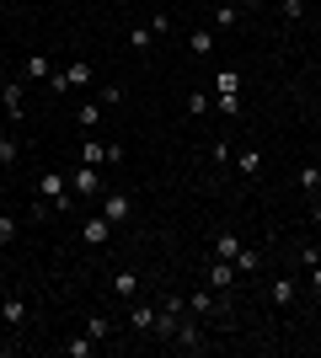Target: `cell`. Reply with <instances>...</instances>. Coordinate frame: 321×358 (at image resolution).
Wrapping results in <instances>:
<instances>
[{"instance_id":"1","label":"cell","mask_w":321,"mask_h":358,"mask_svg":"<svg viewBox=\"0 0 321 358\" xmlns=\"http://www.w3.org/2000/svg\"><path fill=\"white\" fill-rule=\"evenodd\" d=\"M38 193H43V209H38V214L70 209V182H64V171H43V177H38Z\"/></svg>"},{"instance_id":"2","label":"cell","mask_w":321,"mask_h":358,"mask_svg":"<svg viewBox=\"0 0 321 358\" xmlns=\"http://www.w3.org/2000/svg\"><path fill=\"white\" fill-rule=\"evenodd\" d=\"M86 80H92V64L76 59V64H64V70L48 75V91H70V86H86Z\"/></svg>"},{"instance_id":"3","label":"cell","mask_w":321,"mask_h":358,"mask_svg":"<svg viewBox=\"0 0 321 358\" xmlns=\"http://www.w3.org/2000/svg\"><path fill=\"white\" fill-rule=\"evenodd\" d=\"M171 343H177V348H187V353H199V348H204V331H199V315H193V310H187L183 321H177V337H171Z\"/></svg>"},{"instance_id":"4","label":"cell","mask_w":321,"mask_h":358,"mask_svg":"<svg viewBox=\"0 0 321 358\" xmlns=\"http://www.w3.org/2000/svg\"><path fill=\"white\" fill-rule=\"evenodd\" d=\"M97 214H107L113 224H123L129 214H134V198H129V193H102V209H97Z\"/></svg>"},{"instance_id":"5","label":"cell","mask_w":321,"mask_h":358,"mask_svg":"<svg viewBox=\"0 0 321 358\" xmlns=\"http://www.w3.org/2000/svg\"><path fill=\"white\" fill-rule=\"evenodd\" d=\"M70 187H76L80 198H102V171H97V166H80L76 177H70Z\"/></svg>"},{"instance_id":"6","label":"cell","mask_w":321,"mask_h":358,"mask_svg":"<svg viewBox=\"0 0 321 358\" xmlns=\"http://www.w3.org/2000/svg\"><path fill=\"white\" fill-rule=\"evenodd\" d=\"M107 236H113V220H107V214H92V220L80 224V241H86V246H107Z\"/></svg>"},{"instance_id":"7","label":"cell","mask_w":321,"mask_h":358,"mask_svg":"<svg viewBox=\"0 0 321 358\" xmlns=\"http://www.w3.org/2000/svg\"><path fill=\"white\" fill-rule=\"evenodd\" d=\"M214 257H225V262H241V252H246V241L241 236H230V230H220L214 236V246H209Z\"/></svg>"},{"instance_id":"8","label":"cell","mask_w":321,"mask_h":358,"mask_svg":"<svg viewBox=\"0 0 321 358\" xmlns=\"http://www.w3.org/2000/svg\"><path fill=\"white\" fill-rule=\"evenodd\" d=\"M230 284H236V262H225V257H214V262H209V289L220 294V289H230Z\"/></svg>"},{"instance_id":"9","label":"cell","mask_w":321,"mask_h":358,"mask_svg":"<svg viewBox=\"0 0 321 358\" xmlns=\"http://www.w3.org/2000/svg\"><path fill=\"white\" fill-rule=\"evenodd\" d=\"M129 327H134V331H150V327H155V305L134 299V305H129Z\"/></svg>"},{"instance_id":"10","label":"cell","mask_w":321,"mask_h":358,"mask_svg":"<svg viewBox=\"0 0 321 358\" xmlns=\"http://www.w3.org/2000/svg\"><path fill=\"white\" fill-rule=\"evenodd\" d=\"M0 321H11V327H22V321H27V299L6 294V299H0Z\"/></svg>"},{"instance_id":"11","label":"cell","mask_w":321,"mask_h":358,"mask_svg":"<svg viewBox=\"0 0 321 358\" xmlns=\"http://www.w3.org/2000/svg\"><path fill=\"white\" fill-rule=\"evenodd\" d=\"M214 96H241V70H220L214 75Z\"/></svg>"},{"instance_id":"12","label":"cell","mask_w":321,"mask_h":358,"mask_svg":"<svg viewBox=\"0 0 321 358\" xmlns=\"http://www.w3.org/2000/svg\"><path fill=\"white\" fill-rule=\"evenodd\" d=\"M113 294H118V299H134L139 294V273H129V268L113 273Z\"/></svg>"},{"instance_id":"13","label":"cell","mask_w":321,"mask_h":358,"mask_svg":"<svg viewBox=\"0 0 321 358\" xmlns=\"http://www.w3.org/2000/svg\"><path fill=\"white\" fill-rule=\"evenodd\" d=\"M268 299H273V305H290V299H294V284H290V273H278L273 284H268Z\"/></svg>"},{"instance_id":"14","label":"cell","mask_w":321,"mask_h":358,"mask_svg":"<svg viewBox=\"0 0 321 358\" xmlns=\"http://www.w3.org/2000/svg\"><path fill=\"white\" fill-rule=\"evenodd\" d=\"M0 107H6V118H22V86H6V91H0Z\"/></svg>"},{"instance_id":"15","label":"cell","mask_w":321,"mask_h":358,"mask_svg":"<svg viewBox=\"0 0 321 358\" xmlns=\"http://www.w3.org/2000/svg\"><path fill=\"white\" fill-rule=\"evenodd\" d=\"M187 54H199V59H209V54H214V32H193V38H187Z\"/></svg>"},{"instance_id":"16","label":"cell","mask_w":321,"mask_h":358,"mask_svg":"<svg viewBox=\"0 0 321 358\" xmlns=\"http://www.w3.org/2000/svg\"><path fill=\"white\" fill-rule=\"evenodd\" d=\"M187 310H193V315H214V310H220V299L199 289V294H187Z\"/></svg>"},{"instance_id":"17","label":"cell","mask_w":321,"mask_h":358,"mask_svg":"<svg viewBox=\"0 0 321 358\" xmlns=\"http://www.w3.org/2000/svg\"><path fill=\"white\" fill-rule=\"evenodd\" d=\"M209 107H214V91H187V113H193V118H204Z\"/></svg>"},{"instance_id":"18","label":"cell","mask_w":321,"mask_h":358,"mask_svg":"<svg viewBox=\"0 0 321 358\" xmlns=\"http://www.w3.org/2000/svg\"><path fill=\"white\" fill-rule=\"evenodd\" d=\"M16 155H22V139H16V134H0V166H16Z\"/></svg>"},{"instance_id":"19","label":"cell","mask_w":321,"mask_h":358,"mask_svg":"<svg viewBox=\"0 0 321 358\" xmlns=\"http://www.w3.org/2000/svg\"><path fill=\"white\" fill-rule=\"evenodd\" d=\"M22 75H27V80H48V75H54V64H48L43 54H32V59H27V70H22Z\"/></svg>"},{"instance_id":"20","label":"cell","mask_w":321,"mask_h":358,"mask_svg":"<svg viewBox=\"0 0 321 358\" xmlns=\"http://www.w3.org/2000/svg\"><path fill=\"white\" fill-rule=\"evenodd\" d=\"M155 43V32H150V22H145V27H134L129 32V48H134V54H145V48Z\"/></svg>"},{"instance_id":"21","label":"cell","mask_w":321,"mask_h":358,"mask_svg":"<svg viewBox=\"0 0 321 358\" xmlns=\"http://www.w3.org/2000/svg\"><path fill=\"white\" fill-rule=\"evenodd\" d=\"M86 337H92V343L113 337V321H107V315H92V321H86Z\"/></svg>"},{"instance_id":"22","label":"cell","mask_w":321,"mask_h":358,"mask_svg":"<svg viewBox=\"0 0 321 358\" xmlns=\"http://www.w3.org/2000/svg\"><path fill=\"white\" fill-rule=\"evenodd\" d=\"M294 182H300L306 193H316V187H321V171H316V161H311V166H300V177H294Z\"/></svg>"},{"instance_id":"23","label":"cell","mask_w":321,"mask_h":358,"mask_svg":"<svg viewBox=\"0 0 321 358\" xmlns=\"http://www.w3.org/2000/svg\"><path fill=\"white\" fill-rule=\"evenodd\" d=\"M97 123H102V102H86L80 107V129H97Z\"/></svg>"},{"instance_id":"24","label":"cell","mask_w":321,"mask_h":358,"mask_svg":"<svg viewBox=\"0 0 321 358\" xmlns=\"http://www.w3.org/2000/svg\"><path fill=\"white\" fill-rule=\"evenodd\" d=\"M92 337H70V343H64V353H70V358H86V353H92Z\"/></svg>"},{"instance_id":"25","label":"cell","mask_w":321,"mask_h":358,"mask_svg":"<svg viewBox=\"0 0 321 358\" xmlns=\"http://www.w3.org/2000/svg\"><path fill=\"white\" fill-rule=\"evenodd\" d=\"M214 107H220L225 118H241V96H214Z\"/></svg>"},{"instance_id":"26","label":"cell","mask_w":321,"mask_h":358,"mask_svg":"<svg viewBox=\"0 0 321 358\" xmlns=\"http://www.w3.org/2000/svg\"><path fill=\"white\" fill-rule=\"evenodd\" d=\"M16 241V214H0V246H11Z\"/></svg>"},{"instance_id":"27","label":"cell","mask_w":321,"mask_h":358,"mask_svg":"<svg viewBox=\"0 0 321 358\" xmlns=\"http://www.w3.org/2000/svg\"><path fill=\"white\" fill-rule=\"evenodd\" d=\"M107 161V145H97V139H86V166H102Z\"/></svg>"},{"instance_id":"28","label":"cell","mask_w":321,"mask_h":358,"mask_svg":"<svg viewBox=\"0 0 321 358\" xmlns=\"http://www.w3.org/2000/svg\"><path fill=\"white\" fill-rule=\"evenodd\" d=\"M150 32H155V38H166V32H171V16L155 11V16H150Z\"/></svg>"},{"instance_id":"29","label":"cell","mask_w":321,"mask_h":358,"mask_svg":"<svg viewBox=\"0 0 321 358\" xmlns=\"http://www.w3.org/2000/svg\"><path fill=\"white\" fill-rule=\"evenodd\" d=\"M306 16V0H284V22H300Z\"/></svg>"},{"instance_id":"30","label":"cell","mask_w":321,"mask_h":358,"mask_svg":"<svg viewBox=\"0 0 321 358\" xmlns=\"http://www.w3.org/2000/svg\"><path fill=\"white\" fill-rule=\"evenodd\" d=\"M214 27H236V6H220V11H214Z\"/></svg>"},{"instance_id":"31","label":"cell","mask_w":321,"mask_h":358,"mask_svg":"<svg viewBox=\"0 0 321 358\" xmlns=\"http://www.w3.org/2000/svg\"><path fill=\"white\" fill-rule=\"evenodd\" d=\"M123 102V86H102V107H118Z\"/></svg>"},{"instance_id":"32","label":"cell","mask_w":321,"mask_h":358,"mask_svg":"<svg viewBox=\"0 0 321 358\" xmlns=\"http://www.w3.org/2000/svg\"><path fill=\"white\" fill-rule=\"evenodd\" d=\"M311 284H316V294H321V262H311Z\"/></svg>"},{"instance_id":"33","label":"cell","mask_w":321,"mask_h":358,"mask_svg":"<svg viewBox=\"0 0 321 358\" xmlns=\"http://www.w3.org/2000/svg\"><path fill=\"white\" fill-rule=\"evenodd\" d=\"M311 224H321V203H316V209H311Z\"/></svg>"},{"instance_id":"34","label":"cell","mask_w":321,"mask_h":358,"mask_svg":"<svg viewBox=\"0 0 321 358\" xmlns=\"http://www.w3.org/2000/svg\"><path fill=\"white\" fill-rule=\"evenodd\" d=\"M316 171H321V150H316Z\"/></svg>"},{"instance_id":"35","label":"cell","mask_w":321,"mask_h":358,"mask_svg":"<svg viewBox=\"0 0 321 358\" xmlns=\"http://www.w3.org/2000/svg\"><path fill=\"white\" fill-rule=\"evenodd\" d=\"M0 123H6V107H0Z\"/></svg>"},{"instance_id":"36","label":"cell","mask_w":321,"mask_h":358,"mask_svg":"<svg viewBox=\"0 0 321 358\" xmlns=\"http://www.w3.org/2000/svg\"><path fill=\"white\" fill-rule=\"evenodd\" d=\"M316 107H321V91H316Z\"/></svg>"},{"instance_id":"37","label":"cell","mask_w":321,"mask_h":358,"mask_svg":"<svg viewBox=\"0 0 321 358\" xmlns=\"http://www.w3.org/2000/svg\"><path fill=\"white\" fill-rule=\"evenodd\" d=\"M316 59H321V48H316Z\"/></svg>"},{"instance_id":"38","label":"cell","mask_w":321,"mask_h":358,"mask_svg":"<svg viewBox=\"0 0 321 358\" xmlns=\"http://www.w3.org/2000/svg\"><path fill=\"white\" fill-rule=\"evenodd\" d=\"M0 6H6V0H0Z\"/></svg>"}]
</instances>
